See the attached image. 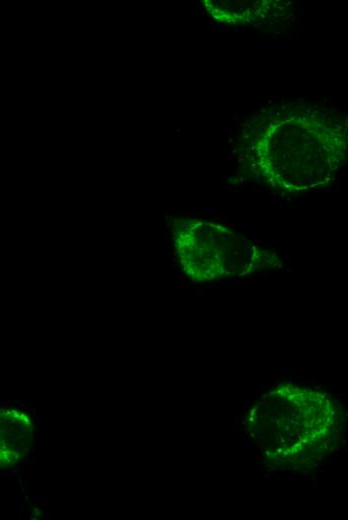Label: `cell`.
Masks as SVG:
<instances>
[{
    "label": "cell",
    "mask_w": 348,
    "mask_h": 520,
    "mask_svg": "<svg viewBox=\"0 0 348 520\" xmlns=\"http://www.w3.org/2000/svg\"><path fill=\"white\" fill-rule=\"evenodd\" d=\"M173 242L182 271L195 281L244 276L258 261L255 247L244 238L210 223L181 222L174 228Z\"/></svg>",
    "instance_id": "cell-1"
},
{
    "label": "cell",
    "mask_w": 348,
    "mask_h": 520,
    "mask_svg": "<svg viewBox=\"0 0 348 520\" xmlns=\"http://www.w3.org/2000/svg\"><path fill=\"white\" fill-rule=\"evenodd\" d=\"M31 419L16 409L0 410V467L19 464L33 443Z\"/></svg>",
    "instance_id": "cell-2"
}]
</instances>
